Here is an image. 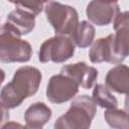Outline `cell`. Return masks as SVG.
Returning a JSON list of instances; mask_svg holds the SVG:
<instances>
[{
	"instance_id": "1",
	"label": "cell",
	"mask_w": 129,
	"mask_h": 129,
	"mask_svg": "<svg viewBox=\"0 0 129 129\" xmlns=\"http://www.w3.org/2000/svg\"><path fill=\"white\" fill-rule=\"evenodd\" d=\"M41 72L34 67L23 66L17 69L10 83L6 84L0 92V101L8 108L14 109L22 102L33 96L41 83Z\"/></svg>"
},
{
	"instance_id": "2",
	"label": "cell",
	"mask_w": 129,
	"mask_h": 129,
	"mask_svg": "<svg viewBox=\"0 0 129 129\" xmlns=\"http://www.w3.org/2000/svg\"><path fill=\"white\" fill-rule=\"evenodd\" d=\"M97 105L88 95L74 97L69 110L54 122L55 129H88L96 115Z\"/></svg>"
},
{
	"instance_id": "3",
	"label": "cell",
	"mask_w": 129,
	"mask_h": 129,
	"mask_svg": "<svg viewBox=\"0 0 129 129\" xmlns=\"http://www.w3.org/2000/svg\"><path fill=\"white\" fill-rule=\"evenodd\" d=\"M43 8L46 19L53 27L55 35H67L74 38L79 24L78 11L73 6L56 1H48Z\"/></svg>"
},
{
	"instance_id": "4",
	"label": "cell",
	"mask_w": 129,
	"mask_h": 129,
	"mask_svg": "<svg viewBox=\"0 0 129 129\" xmlns=\"http://www.w3.org/2000/svg\"><path fill=\"white\" fill-rule=\"evenodd\" d=\"M32 47L26 40L9 30L0 27V61L5 63L26 62L31 58Z\"/></svg>"
},
{
	"instance_id": "5",
	"label": "cell",
	"mask_w": 129,
	"mask_h": 129,
	"mask_svg": "<svg viewBox=\"0 0 129 129\" xmlns=\"http://www.w3.org/2000/svg\"><path fill=\"white\" fill-rule=\"evenodd\" d=\"M76 43L67 35H55L42 42L38 51V59L41 62L52 61L61 63L70 59L75 53Z\"/></svg>"
},
{
	"instance_id": "6",
	"label": "cell",
	"mask_w": 129,
	"mask_h": 129,
	"mask_svg": "<svg viewBox=\"0 0 129 129\" xmlns=\"http://www.w3.org/2000/svg\"><path fill=\"white\" fill-rule=\"evenodd\" d=\"M79 84L71 77L57 74L52 76L46 87V98L52 104H62L72 99L79 92Z\"/></svg>"
},
{
	"instance_id": "7",
	"label": "cell",
	"mask_w": 129,
	"mask_h": 129,
	"mask_svg": "<svg viewBox=\"0 0 129 129\" xmlns=\"http://www.w3.org/2000/svg\"><path fill=\"white\" fill-rule=\"evenodd\" d=\"M119 12L120 8L117 3H109L101 0H92L86 8L88 19L99 26L108 25L113 22Z\"/></svg>"
},
{
	"instance_id": "8",
	"label": "cell",
	"mask_w": 129,
	"mask_h": 129,
	"mask_svg": "<svg viewBox=\"0 0 129 129\" xmlns=\"http://www.w3.org/2000/svg\"><path fill=\"white\" fill-rule=\"evenodd\" d=\"M89 56L93 63H100L103 61L110 63H121L125 59L115 50L113 33L109 34L107 37L97 39L89 51Z\"/></svg>"
},
{
	"instance_id": "9",
	"label": "cell",
	"mask_w": 129,
	"mask_h": 129,
	"mask_svg": "<svg viewBox=\"0 0 129 129\" xmlns=\"http://www.w3.org/2000/svg\"><path fill=\"white\" fill-rule=\"evenodd\" d=\"M60 73L71 77L79 84V86L87 90L94 86L99 75L96 68L88 66L85 61L63 66L60 70Z\"/></svg>"
},
{
	"instance_id": "10",
	"label": "cell",
	"mask_w": 129,
	"mask_h": 129,
	"mask_svg": "<svg viewBox=\"0 0 129 129\" xmlns=\"http://www.w3.org/2000/svg\"><path fill=\"white\" fill-rule=\"evenodd\" d=\"M15 34L22 36L30 33L35 26V15L21 8L16 7L7 15V20L3 24Z\"/></svg>"
},
{
	"instance_id": "11",
	"label": "cell",
	"mask_w": 129,
	"mask_h": 129,
	"mask_svg": "<svg viewBox=\"0 0 129 129\" xmlns=\"http://www.w3.org/2000/svg\"><path fill=\"white\" fill-rule=\"evenodd\" d=\"M114 29L116 33L114 34V46L116 52L126 58L128 56V31H129V18L128 11L119 12L115 17Z\"/></svg>"
},
{
	"instance_id": "12",
	"label": "cell",
	"mask_w": 129,
	"mask_h": 129,
	"mask_svg": "<svg viewBox=\"0 0 129 129\" xmlns=\"http://www.w3.org/2000/svg\"><path fill=\"white\" fill-rule=\"evenodd\" d=\"M51 109L42 102H36L30 105L24 113L26 127L32 129L42 128L51 118Z\"/></svg>"
},
{
	"instance_id": "13",
	"label": "cell",
	"mask_w": 129,
	"mask_h": 129,
	"mask_svg": "<svg viewBox=\"0 0 129 129\" xmlns=\"http://www.w3.org/2000/svg\"><path fill=\"white\" fill-rule=\"evenodd\" d=\"M129 82V69L125 64H118L111 69L105 78L106 86L118 94H127Z\"/></svg>"
},
{
	"instance_id": "14",
	"label": "cell",
	"mask_w": 129,
	"mask_h": 129,
	"mask_svg": "<svg viewBox=\"0 0 129 129\" xmlns=\"http://www.w3.org/2000/svg\"><path fill=\"white\" fill-rule=\"evenodd\" d=\"M95 104L105 109H114L118 107V101L110 92L109 88L103 84H96L93 90V97Z\"/></svg>"
},
{
	"instance_id": "15",
	"label": "cell",
	"mask_w": 129,
	"mask_h": 129,
	"mask_svg": "<svg viewBox=\"0 0 129 129\" xmlns=\"http://www.w3.org/2000/svg\"><path fill=\"white\" fill-rule=\"evenodd\" d=\"M94 37H95V27L93 26V24H91L89 21L86 20L79 22L73 38L75 43L81 48H86L92 44Z\"/></svg>"
},
{
	"instance_id": "16",
	"label": "cell",
	"mask_w": 129,
	"mask_h": 129,
	"mask_svg": "<svg viewBox=\"0 0 129 129\" xmlns=\"http://www.w3.org/2000/svg\"><path fill=\"white\" fill-rule=\"evenodd\" d=\"M104 118L107 124L112 128L128 129V115L126 111L121 109H107L104 113Z\"/></svg>"
},
{
	"instance_id": "17",
	"label": "cell",
	"mask_w": 129,
	"mask_h": 129,
	"mask_svg": "<svg viewBox=\"0 0 129 129\" xmlns=\"http://www.w3.org/2000/svg\"><path fill=\"white\" fill-rule=\"evenodd\" d=\"M48 1L49 0H11L10 3H13L16 7L24 9L36 16L42 11L44 3H47Z\"/></svg>"
},
{
	"instance_id": "18",
	"label": "cell",
	"mask_w": 129,
	"mask_h": 129,
	"mask_svg": "<svg viewBox=\"0 0 129 129\" xmlns=\"http://www.w3.org/2000/svg\"><path fill=\"white\" fill-rule=\"evenodd\" d=\"M8 121H9V110L0 101V127H2Z\"/></svg>"
},
{
	"instance_id": "19",
	"label": "cell",
	"mask_w": 129,
	"mask_h": 129,
	"mask_svg": "<svg viewBox=\"0 0 129 129\" xmlns=\"http://www.w3.org/2000/svg\"><path fill=\"white\" fill-rule=\"evenodd\" d=\"M4 80H5V73H4V71L2 69H0V86L2 85Z\"/></svg>"
},
{
	"instance_id": "20",
	"label": "cell",
	"mask_w": 129,
	"mask_h": 129,
	"mask_svg": "<svg viewBox=\"0 0 129 129\" xmlns=\"http://www.w3.org/2000/svg\"><path fill=\"white\" fill-rule=\"evenodd\" d=\"M101 1H104V2H109V3H117L118 0H101Z\"/></svg>"
}]
</instances>
